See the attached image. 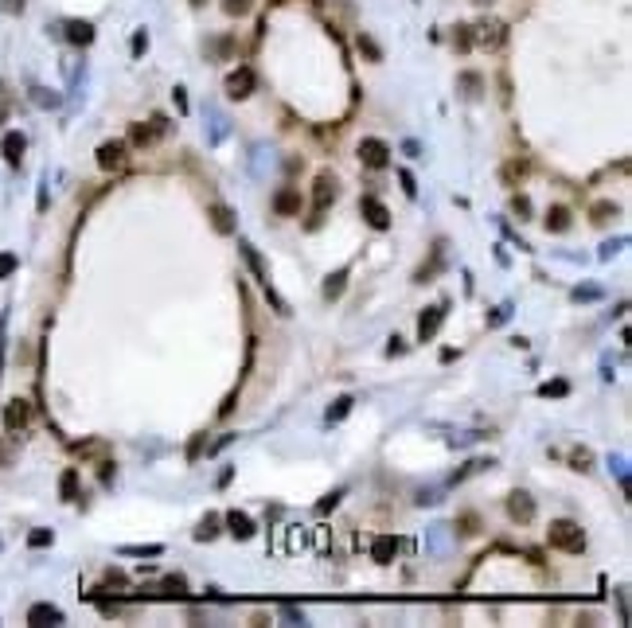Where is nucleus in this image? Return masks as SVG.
Returning <instances> with one entry per match:
<instances>
[{
  "label": "nucleus",
  "mask_w": 632,
  "mask_h": 628,
  "mask_svg": "<svg viewBox=\"0 0 632 628\" xmlns=\"http://www.w3.org/2000/svg\"><path fill=\"white\" fill-rule=\"evenodd\" d=\"M547 543L558 546V550H566V554H578L585 546V535H582V527H578L574 519H554L550 531H547Z\"/></svg>",
  "instance_id": "1"
},
{
  "label": "nucleus",
  "mask_w": 632,
  "mask_h": 628,
  "mask_svg": "<svg viewBox=\"0 0 632 628\" xmlns=\"http://www.w3.org/2000/svg\"><path fill=\"white\" fill-rule=\"evenodd\" d=\"M441 320H445V304H438V309H426V312H421V320H418V335H421V344L438 335Z\"/></svg>",
  "instance_id": "9"
},
{
  "label": "nucleus",
  "mask_w": 632,
  "mask_h": 628,
  "mask_svg": "<svg viewBox=\"0 0 632 628\" xmlns=\"http://www.w3.org/2000/svg\"><path fill=\"white\" fill-rule=\"evenodd\" d=\"M192 4H207V0H192Z\"/></svg>",
  "instance_id": "40"
},
{
  "label": "nucleus",
  "mask_w": 632,
  "mask_h": 628,
  "mask_svg": "<svg viewBox=\"0 0 632 628\" xmlns=\"http://www.w3.org/2000/svg\"><path fill=\"white\" fill-rule=\"evenodd\" d=\"M32 546H47L51 543V531H32V538H27Z\"/></svg>",
  "instance_id": "34"
},
{
  "label": "nucleus",
  "mask_w": 632,
  "mask_h": 628,
  "mask_svg": "<svg viewBox=\"0 0 632 628\" xmlns=\"http://www.w3.org/2000/svg\"><path fill=\"white\" fill-rule=\"evenodd\" d=\"M570 461L578 464V469H590V461H593V457H590L585 449H574V457H570Z\"/></svg>",
  "instance_id": "31"
},
{
  "label": "nucleus",
  "mask_w": 632,
  "mask_h": 628,
  "mask_svg": "<svg viewBox=\"0 0 632 628\" xmlns=\"http://www.w3.org/2000/svg\"><path fill=\"white\" fill-rule=\"evenodd\" d=\"M507 515H512L515 523H531L535 519V500L527 492H512L507 495Z\"/></svg>",
  "instance_id": "4"
},
{
  "label": "nucleus",
  "mask_w": 632,
  "mask_h": 628,
  "mask_svg": "<svg viewBox=\"0 0 632 628\" xmlns=\"http://www.w3.org/2000/svg\"><path fill=\"white\" fill-rule=\"evenodd\" d=\"M250 8H254L250 0H223V12H227V16H246Z\"/></svg>",
  "instance_id": "25"
},
{
  "label": "nucleus",
  "mask_w": 632,
  "mask_h": 628,
  "mask_svg": "<svg viewBox=\"0 0 632 628\" xmlns=\"http://www.w3.org/2000/svg\"><path fill=\"white\" fill-rule=\"evenodd\" d=\"M67 39L78 43V47H86V43L94 39V24H86V20H70V24H67Z\"/></svg>",
  "instance_id": "17"
},
{
  "label": "nucleus",
  "mask_w": 632,
  "mask_h": 628,
  "mask_svg": "<svg viewBox=\"0 0 632 628\" xmlns=\"http://www.w3.org/2000/svg\"><path fill=\"white\" fill-rule=\"evenodd\" d=\"M453 47H457V51H469V47H472V27H469V24H461V27H457Z\"/></svg>",
  "instance_id": "27"
},
{
  "label": "nucleus",
  "mask_w": 632,
  "mask_h": 628,
  "mask_svg": "<svg viewBox=\"0 0 632 628\" xmlns=\"http://www.w3.org/2000/svg\"><path fill=\"white\" fill-rule=\"evenodd\" d=\"M590 215H593V223H605L609 215H616V203H597V207H593Z\"/></svg>",
  "instance_id": "29"
},
{
  "label": "nucleus",
  "mask_w": 632,
  "mask_h": 628,
  "mask_svg": "<svg viewBox=\"0 0 632 628\" xmlns=\"http://www.w3.org/2000/svg\"><path fill=\"white\" fill-rule=\"evenodd\" d=\"M24 137L20 133H8L4 137V144H0V152H4V160H8V164H20V160H24Z\"/></svg>",
  "instance_id": "16"
},
{
  "label": "nucleus",
  "mask_w": 632,
  "mask_h": 628,
  "mask_svg": "<svg viewBox=\"0 0 632 628\" xmlns=\"http://www.w3.org/2000/svg\"><path fill=\"white\" fill-rule=\"evenodd\" d=\"M98 164L106 168V172H118V168L125 164V141H106V144H98Z\"/></svg>",
  "instance_id": "5"
},
{
  "label": "nucleus",
  "mask_w": 632,
  "mask_h": 628,
  "mask_svg": "<svg viewBox=\"0 0 632 628\" xmlns=\"http://www.w3.org/2000/svg\"><path fill=\"white\" fill-rule=\"evenodd\" d=\"M472 32H476V43H481V47H500V43H504V24H500V20H481Z\"/></svg>",
  "instance_id": "7"
},
{
  "label": "nucleus",
  "mask_w": 632,
  "mask_h": 628,
  "mask_svg": "<svg viewBox=\"0 0 632 628\" xmlns=\"http://www.w3.org/2000/svg\"><path fill=\"white\" fill-rule=\"evenodd\" d=\"M129 141H133V144H141V149H144V144H152V141H156V129H149V125H133V129H129Z\"/></svg>",
  "instance_id": "21"
},
{
  "label": "nucleus",
  "mask_w": 632,
  "mask_h": 628,
  "mask_svg": "<svg viewBox=\"0 0 632 628\" xmlns=\"http://www.w3.org/2000/svg\"><path fill=\"white\" fill-rule=\"evenodd\" d=\"M336 195H340L336 176H332V172H321V176H316V192H312V203H316V218L324 215V207H328Z\"/></svg>",
  "instance_id": "3"
},
{
  "label": "nucleus",
  "mask_w": 632,
  "mask_h": 628,
  "mask_svg": "<svg viewBox=\"0 0 632 628\" xmlns=\"http://www.w3.org/2000/svg\"><path fill=\"white\" fill-rule=\"evenodd\" d=\"M16 269V254H0V277H8Z\"/></svg>",
  "instance_id": "30"
},
{
  "label": "nucleus",
  "mask_w": 632,
  "mask_h": 628,
  "mask_svg": "<svg viewBox=\"0 0 632 628\" xmlns=\"http://www.w3.org/2000/svg\"><path fill=\"white\" fill-rule=\"evenodd\" d=\"M359 160H363V168H387L390 164L387 141H379V137H363L359 141Z\"/></svg>",
  "instance_id": "2"
},
{
  "label": "nucleus",
  "mask_w": 632,
  "mask_h": 628,
  "mask_svg": "<svg viewBox=\"0 0 632 628\" xmlns=\"http://www.w3.org/2000/svg\"><path fill=\"white\" fill-rule=\"evenodd\" d=\"M395 550H398V538H395V535H379V538L371 543V558L379 562V566H387V562L395 558Z\"/></svg>",
  "instance_id": "12"
},
{
  "label": "nucleus",
  "mask_w": 632,
  "mask_h": 628,
  "mask_svg": "<svg viewBox=\"0 0 632 628\" xmlns=\"http://www.w3.org/2000/svg\"><path fill=\"white\" fill-rule=\"evenodd\" d=\"M344 281H347V269H340L336 277H328V285H324V297H328V301H336V297L344 293Z\"/></svg>",
  "instance_id": "23"
},
{
  "label": "nucleus",
  "mask_w": 632,
  "mask_h": 628,
  "mask_svg": "<svg viewBox=\"0 0 632 628\" xmlns=\"http://www.w3.org/2000/svg\"><path fill=\"white\" fill-rule=\"evenodd\" d=\"M352 406H355V402L347 398V394H344V398H336V402H332V410H328V421H344L347 414H352Z\"/></svg>",
  "instance_id": "22"
},
{
  "label": "nucleus",
  "mask_w": 632,
  "mask_h": 628,
  "mask_svg": "<svg viewBox=\"0 0 632 628\" xmlns=\"http://www.w3.org/2000/svg\"><path fill=\"white\" fill-rule=\"evenodd\" d=\"M359 51H363V55H371V59H379V47H375L367 35H359Z\"/></svg>",
  "instance_id": "33"
},
{
  "label": "nucleus",
  "mask_w": 632,
  "mask_h": 628,
  "mask_svg": "<svg viewBox=\"0 0 632 628\" xmlns=\"http://www.w3.org/2000/svg\"><path fill=\"white\" fill-rule=\"evenodd\" d=\"M472 4H492V0H472Z\"/></svg>",
  "instance_id": "39"
},
{
  "label": "nucleus",
  "mask_w": 632,
  "mask_h": 628,
  "mask_svg": "<svg viewBox=\"0 0 632 628\" xmlns=\"http://www.w3.org/2000/svg\"><path fill=\"white\" fill-rule=\"evenodd\" d=\"M273 211H278V215H301V192H297V187H281V192L273 195Z\"/></svg>",
  "instance_id": "10"
},
{
  "label": "nucleus",
  "mask_w": 632,
  "mask_h": 628,
  "mask_svg": "<svg viewBox=\"0 0 632 628\" xmlns=\"http://www.w3.org/2000/svg\"><path fill=\"white\" fill-rule=\"evenodd\" d=\"M254 90V70L250 67H238L227 75V94L230 98H246V94Z\"/></svg>",
  "instance_id": "6"
},
{
  "label": "nucleus",
  "mask_w": 632,
  "mask_h": 628,
  "mask_svg": "<svg viewBox=\"0 0 632 628\" xmlns=\"http://www.w3.org/2000/svg\"><path fill=\"white\" fill-rule=\"evenodd\" d=\"M227 527L235 538H250L254 535V519L250 515H242V511H227Z\"/></svg>",
  "instance_id": "14"
},
{
  "label": "nucleus",
  "mask_w": 632,
  "mask_h": 628,
  "mask_svg": "<svg viewBox=\"0 0 632 628\" xmlns=\"http://www.w3.org/2000/svg\"><path fill=\"white\" fill-rule=\"evenodd\" d=\"M27 620H32V624H63V612L55 609V605H32Z\"/></svg>",
  "instance_id": "15"
},
{
  "label": "nucleus",
  "mask_w": 632,
  "mask_h": 628,
  "mask_svg": "<svg viewBox=\"0 0 632 628\" xmlns=\"http://www.w3.org/2000/svg\"><path fill=\"white\" fill-rule=\"evenodd\" d=\"M566 390H570V386H566L562 378H554V383H543V386H539V394H543V398H562Z\"/></svg>",
  "instance_id": "26"
},
{
  "label": "nucleus",
  "mask_w": 632,
  "mask_h": 628,
  "mask_svg": "<svg viewBox=\"0 0 632 628\" xmlns=\"http://www.w3.org/2000/svg\"><path fill=\"white\" fill-rule=\"evenodd\" d=\"M457 531H461V535H476V531H481V519H476V515H461V519H457Z\"/></svg>",
  "instance_id": "28"
},
{
  "label": "nucleus",
  "mask_w": 632,
  "mask_h": 628,
  "mask_svg": "<svg viewBox=\"0 0 632 628\" xmlns=\"http://www.w3.org/2000/svg\"><path fill=\"white\" fill-rule=\"evenodd\" d=\"M359 211H363V218H367V223H371L375 230H387V226H390V211L383 207L379 199H371V195H367V199L359 203Z\"/></svg>",
  "instance_id": "8"
},
{
  "label": "nucleus",
  "mask_w": 632,
  "mask_h": 628,
  "mask_svg": "<svg viewBox=\"0 0 632 628\" xmlns=\"http://www.w3.org/2000/svg\"><path fill=\"white\" fill-rule=\"evenodd\" d=\"M512 207L519 211V215H531V203H527V195H515V199H512Z\"/></svg>",
  "instance_id": "35"
},
{
  "label": "nucleus",
  "mask_w": 632,
  "mask_h": 628,
  "mask_svg": "<svg viewBox=\"0 0 632 628\" xmlns=\"http://www.w3.org/2000/svg\"><path fill=\"white\" fill-rule=\"evenodd\" d=\"M523 176H527V160H512V164H504V184L507 187H515Z\"/></svg>",
  "instance_id": "19"
},
{
  "label": "nucleus",
  "mask_w": 632,
  "mask_h": 628,
  "mask_svg": "<svg viewBox=\"0 0 632 628\" xmlns=\"http://www.w3.org/2000/svg\"><path fill=\"white\" fill-rule=\"evenodd\" d=\"M211 226H215L219 235H230V230H235V211H230L227 203H215V207H211Z\"/></svg>",
  "instance_id": "13"
},
{
  "label": "nucleus",
  "mask_w": 632,
  "mask_h": 628,
  "mask_svg": "<svg viewBox=\"0 0 632 628\" xmlns=\"http://www.w3.org/2000/svg\"><path fill=\"white\" fill-rule=\"evenodd\" d=\"M144 47H149V35H144V32H137V35H133V55H141Z\"/></svg>",
  "instance_id": "36"
},
{
  "label": "nucleus",
  "mask_w": 632,
  "mask_h": 628,
  "mask_svg": "<svg viewBox=\"0 0 632 628\" xmlns=\"http://www.w3.org/2000/svg\"><path fill=\"white\" fill-rule=\"evenodd\" d=\"M59 492H63V500H75V495H78V472H75V469H67V472H63Z\"/></svg>",
  "instance_id": "20"
},
{
  "label": "nucleus",
  "mask_w": 632,
  "mask_h": 628,
  "mask_svg": "<svg viewBox=\"0 0 632 628\" xmlns=\"http://www.w3.org/2000/svg\"><path fill=\"white\" fill-rule=\"evenodd\" d=\"M336 500H340V492L324 495V500H321V511H332V507H336Z\"/></svg>",
  "instance_id": "38"
},
{
  "label": "nucleus",
  "mask_w": 632,
  "mask_h": 628,
  "mask_svg": "<svg viewBox=\"0 0 632 628\" xmlns=\"http://www.w3.org/2000/svg\"><path fill=\"white\" fill-rule=\"evenodd\" d=\"M215 535H219V515H207V519L199 523V531H195V538L203 543V538H215Z\"/></svg>",
  "instance_id": "24"
},
{
  "label": "nucleus",
  "mask_w": 632,
  "mask_h": 628,
  "mask_svg": "<svg viewBox=\"0 0 632 628\" xmlns=\"http://www.w3.org/2000/svg\"><path fill=\"white\" fill-rule=\"evenodd\" d=\"M27 414H32V410H27L24 398H12L8 410H4V426H8V429H24L27 426Z\"/></svg>",
  "instance_id": "11"
},
{
  "label": "nucleus",
  "mask_w": 632,
  "mask_h": 628,
  "mask_svg": "<svg viewBox=\"0 0 632 628\" xmlns=\"http://www.w3.org/2000/svg\"><path fill=\"white\" fill-rule=\"evenodd\" d=\"M543 223H547V230H554V235H562L566 226H570V211H566V207H550Z\"/></svg>",
  "instance_id": "18"
},
{
  "label": "nucleus",
  "mask_w": 632,
  "mask_h": 628,
  "mask_svg": "<svg viewBox=\"0 0 632 628\" xmlns=\"http://www.w3.org/2000/svg\"><path fill=\"white\" fill-rule=\"evenodd\" d=\"M164 589H168L172 597H184V578H168V581H164Z\"/></svg>",
  "instance_id": "32"
},
{
  "label": "nucleus",
  "mask_w": 632,
  "mask_h": 628,
  "mask_svg": "<svg viewBox=\"0 0 632 628\" xmlns=\"http://www.w3.org/2000/svg\"><path fill=\"white\" fill-rule=\"evenodd\" d=\"M398 180H402L406 195H414V192H418V187H414V176H410V172H402V176H398Z\"/></svg>",
  "instance_id": "37"
}]
</instances>
